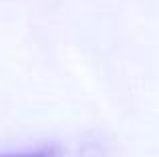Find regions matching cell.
<instances>
[{
    "label": "cell",
    "instance_id": "obj_1",
    "mask_svg": "<svg viewBox=\"0 0 159 157\" xmlns=\"http://www.w3.org/2000/svg\"><path fill=\"white\" fill-rule=\"evenodd\" d=\"M0 157H58L57 147H39V149H30V151H14V153H4Z\"/></svg>",
    "mask_w": 159,
    "mask_h": 157
}]
</instances>
